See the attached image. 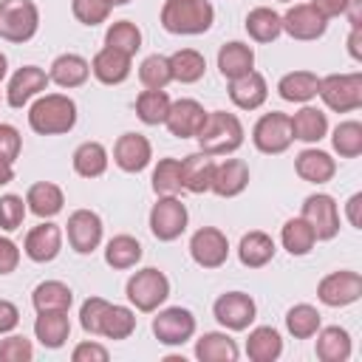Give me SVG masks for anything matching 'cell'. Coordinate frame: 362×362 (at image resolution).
<instances>
[{
    "label": "cell",
    "instance_id": "cell-30",
    "mask_svg": "<svg viewBox=\"0 0 362 362\" xmlns=\"http://www.w3.org/2000/svg\"><path fill=\"white\" fill-rule=\"evenodd\" d=\"M274 252H277V246H274L272 235H266V232H260V229L246 232V235L240 238V243H238V257H240V263L249 266V269H260V266L272 263Z\"/></svg>",
    "mask_w": 362,
    "mask_h": 362
},
{
    "label": "cell",
    "instance_id": "cell-1",
    "mask_svg": "<svg viewBox=\"0 0 362 362\" xmlns=\"http://www.w3.org/2000/svg\"><path fill=\"white\" fill-rule=\"evenodd\" d=\"M76 102L65 93H40L28 107V127L40 136H59L74 130Z\"/></svg>",
    "mask_w": 362,
    "mask_h": 362
},
{
    "label": "cell",
    "instance_id": "cell-23",
    "mask_svg": "<svg viewBox=\"0 0 362 362\" xmlns=\"http://www.w3.org/2000/svg\"><path fill=\"white\" fill-rule=\"evenodd\" d=\"M294 170L303 181L308 184H328L337 173V161L325 153V150H317V147H308L303 153H297L294 158Z\"/></svg>",
    "mask_w": 362,
    "mask_h": 362
},
{
    "label": "cell",
    "instance_id": "cell-52",
    "mask_svg": "<svg viewBox=\"0 0 362 362\" xmlns=\"http://www.w3.org/2000/svg\"><path fill=\"white\" fill-rule=\"evenodd\" d=\"M23 150V136L14 124H0V158L14 161Z\"/></svg>",
    "mask_w": 362,
    "mask_h": 362
},
{
    "label": "cell",
    "instance_id": "cell-31",
    "mask_svg": "<svg viewBox=\"0 0 362 362\" xmlns=\"http://www.w3.org/2000/svg\"><path fill=\"white\" fill-rule=\"evenodd\" d=\"M283 354V339L280 331L272 325H257L246 337V356L252 362H274Z\"/></svg>",
    "mask_w": 362,
    "mask_h": 362
},
{
    "label": "cell",
    "instance_id": "cell-11",
    "mask_svg": "<svg viewBox=\"0 0 362 362\" xmlns=\"http://www.w3.org/2000/svg\"><path fill=\"white\" fill-rule=\"evenodd\" d=\"M212 314L226 331H246L257 317V305L243 291H226L215 300Z\"/></svg>",
    "mask_w": 362,
    "mask_h": 362
},
{
    "label": "cell",
    "instance_id": "cell-13",
    "mask_svg": "<svg viewBox=\"0 0 362 362\" xmlns=\"http://www.w3.org/2000/svg\"><path fill=\"white\" fill-rule=\"evenodd\" d=\"M189 255L201 269H221L229 257V240L215 226H201L189 238Z\"/></svg>",
    "mask_w": 362,
    "mask_h": 362
},
{
    "label": "cell",
    "instance_id": "cell-25",
    "mask_svg": "<svg viewBox=\"0 0 362 362\" xmlns=\"http://www.w3.org/2000/svg\"><path fill=\"white\" fill-rule=\"evenodd\" d=\"M88 76H90V62L79 54H59L48 71V79L59 88H79L88 82Z\"/></svg>",
    "mask_w": 362,
    "mask_h": 362
},
{
    "label": "cell",
    "instance_id": "cell-49",
    "mask_svg": "<svg viewBox=\"0 0 362 362\" xmlns=\"http://www.w3.org/2000/svg\"><path fill=\"white\" fill-rule=\"evenodd\" d=\"M107 300L105 297H88L79 308V325L85 334H93L99 337L102 334V320H105V311H107Z\"/></svg>",
    "mask_w": 362,
    "mask_h": 362
},
{
    "label": "cell",
    "instance_id": "cell-56",
    "mask_svg": "<svg viewBox=\"0 0 362 362\" xmlns=\"http://www.w3.org/2000/svg\"><path fill=\"white\" fill-rule=\"evenodd\" d=\"M311 6L325 17V20H331V17H339V14H345V6H348V0H311Z\"/></svg>",
    "mask_w": 362,
    "mask_h": 362
},
{
    "label": "cell",
    "instance_id": "cell-61",
    "mask_svg": "<svg viewBox=\"0 0 362 362\" xmlns=\"http://www.w3.org/2000/svg\"><path fill=\"white\" fill-rule=\"evenodd\" d=\"M6 71H8V59H6V54H0V79L6 76Z\"/></svg>",
    "mask_w": 362,
    "mask_h": 362
},
{
    "label": "cell",
    "instance_id": "cell-42",
    "mask_svg": "<svg viewBox=\"0 0 362 362\" xmlns=\"http://www.w3.org/2000/svg\"><path fill=\"white\" fill-rule=\"evenodd\" d=\"M170 96L167 90H153V88H144L139 96H136V116L144 122V124H164L167 113H170Z\"/></svg>",
    "mask_w": 362,
    "mask_h": 362
},
{
    "label": "cell",
    "instance_id": "cell-33",
    "mask_svg": "<svg viewBox=\"0 0 362 362\" xmlns=\"http://www.w3.org/2000/svg\"><path fill=\"white\" fill-rule=\"evenodd\" d=\"M195 356L201 362H235L238 345L226 331H206L195 342Z\"/></svg>",
    "mask_w": 362,
    "mask_h": 362
},
{
    "label": "cell",
    "instance_id": "cell-9",
    "mask_svg": "<svg viewBox=\"0 0 362 362\" xmlns=\"http://www.w3.org/2000/svg\"><path fill=\"white\" fill-rule=\"evenodd\" d=\"M317 297L328 308H345V305L356 303L362 297V277H359V272L339 269V272L325 274L320 280V286H317Z\"/></svg>",
    "mask_w": 362,
    "mask_h": 362
},
{
    "label": "cell",
    "instance_id": "cell-7",
    "mask_svg": "<svg viewBox=\"0 0 362 362\" xmlns=\"http://www.w3.org/2000/svg\"><path fill=\"white\" fill-rule=\"evenodd\" d=\"M187 221H189V212L178 201V195H158V201L150 209V232L164 243L181 238L187 229Z\"/></svg>",
    "mask_w": 362,
    "mask_h": 362
},
{
    "label": "cell",
    "instance_id": "cell-36",
    "mask_svg": "<svg viewBox=\"0 0 362 362\" xmlns=\"http://www.w3.org/2000/svg\"><path fill=\"white\" fill-rule=\"evenodd\" d=\"M107 161H110V156H107L105 144H99V141H82L74 150V170L82 178H99V175H105Z\"/></svg>",
    "mask_w": 362,
    "mask_h": 362
},
{
    "label": "cell",
    "instance_id": "cell-43",
    "mask_svg": "<svg viewBox=\"0 0 362 362\" xmlns=\"http://www.w3.org/2000/svg\"><path fill=\"white\" fill-rule=\"evenodd\" d=\"M136 331V314L133 308L127 305H107L105 311V320H102V334L99 337H107V339H127L130 334Z\"/></svg>",
    "mask_w": 362,
    "mask_h": 362
},
{
    "label": "cell",
    "instance_id": "cell-51",
    "mask_svg": "<svg viewBox=\"0 0 362 362\" xmlns=\"http://www.w3.org/2000/svg\"><path fill=\"white\" fill-rule=\"evenodd\" d=\"M25 212H28V206L20 195H11V192L0 195V229H6V232L20 229L25 221Z\"/></svg>",
    "mask_w": 362,
    "mask_h": 362
},
{
    "label": "cell",
    "instance_id": "cell-63",
    "mask_svg": "<svg viewBox=\"0 0 362 362\" xmlns=\"http://www.w3.org/2000/svg\"><path fill=\"white\" fill-rule=\"evenodd\" d=\"M283 3H291V0H283Z\"/></svg>",
    "mask_w": 362,
    "mask_h": 362
},
{
    "label": "cell",
    "instance_id": "cell-6",
    "mask_svg": "<svg viewBox=\"0 0 362 362\" xmlns=\"http://www.w3.org/2000/svg\"><path fill=\"white\" fill-rule=\"evenodd\" d=\"M40 28V8L34 0H0V37L8 42H28Z\"/></svg>",
    "mask_w": 362,
    "mask_h": 362
},
{
    "label": "cell",
    "instance_id": "cell-58",
    "mask_svg": "<svg viewBox=\"0 0 362 362\" xmlns=\"http://www.w3.org/2000/svg\"><path fill=\"white\" fill-rule=\"evenodd\" d=\"M348 54L356 62H362V28H351V34H348Z\"/></svg>",
    "mask_w": 362,
    "mask_h": 362
},
{
    "label": "cell",
    "instance_id": "cell-40",
    "mask_svg": "<svg viewBox=\"0 0 362 362\" xmlns=\"http://www.w3.org/2000/svg\"><path fill=\"white\" fill-rule=\"evenodd\" d=\"M31 303L37 311H68L74 303V291L59 280H45L31 291Z\"/></svg>",
    "mask_w": 362,
    "mask_h": 362
},
{
    "label": "cell",
    "instance_id": "cell-50",
    "mask_svg": "<svg viewBox=\"0 0 362 362\" xmlns=\"http://www.w3.org/2000/svg\"><path fill=\"white\" fill-rule=\"evenodd\" d=\"M34 359V345L31 339L20 334H3L0 339V362H31Z\"/></svg>",
    "mask_w": 362,
    "mask_h": 362
},
{
    "label": "cell",
    "instance_id": "cell-41",
    "mask_svg": "<svg viewBox=\"0 0 362 362\" xmlns=\"http://www.w3.org/2000/svg\"><path fill=\"white\" fill-rule=\"evenodd\" d=\"M320 325H322V317L308 303H297L286 311V328L294 339H311L320 331Z\"/></svg>",
    "mask_w": 362,
    "mask_h": 362
},
{
    "label": "cell",
    "instance_id": "cell-37",
    "mask_svg": "<svg viewBox=\"0 0 362 362\" xmlns=\"http://www.w3.org/2000/svg\"><path fill=\"white\" fill-rule=\"evenodd\" d=\"M280 243L291 257H303V255H308L314 249L317 235L303 218H288L283 223V229H280Z\"/></svg>",
    "mask_w": 362,
    "mask_h": 362
},
{
    "label": "cell",
    "instance_id": "cell-15",
    "mask_svg": "<svg viewBox=\"0 0 362 362\" xmlns=\"http://www.w3.org/2000/svg\"><path fill=\"white\" fill-rule=\"evenodd\" d=\"M280 20H283V31L291 40H303V42L320 40L325 34V28H328V20L311 3H294Z\"/></svg>",
    "mask_w": 362,
    "mask_h": 362
},
{
    "label": "cell",
    "instance_id": "cell-4",
    "mask_svg": "<svg viewBox=\"0 0 362 362\" xmlns=\"http://www.w3.org/2000/svg\"><path fill=\"white\" fill-rule=\"evenodd\" d=\"M124 294L127 300L136 305V311H158V305L170 297V280L164 272L147 266V269H139L130 274L127 286H124Z\"/></svg>",
    "mask_w": 362,
    "mask_h": 362
},
{
    "label": "cell",
    "instance_id": "cell-45",
    "mask_svg": "<svg viewBox=\"0 0 362 362\" xmlns=\"http://www.w3.org/2000/svg\"><path fill=\"white\" fill-rule=\"evenodd\" d=\"M331 144H334V150L339 153V158H356V156L362 153V124H359L356 119L339 122V124L334 127Z\"/></svg>",
    "mask_w": 362,
    "mask_h": 362
},
{
    "label": "cell",
    "instance_id": "cell-12",
    "mask_svg": "<svg viewBox=\"0 0 362 362\" xmlns=\"http://www.w3.org/2000/svg\"><path fill=\"white\" fill-rule=\"evenodd\" d=\"M153 334L161 345H184L195 334V317L189 308L170 305L153 317Z\"/></svg>",
    "mask_w": 362,
    "mask_h": 362
},
{
    "label": "cell",
    "instance_id": "cell-32",
    "mask_svg": "<svg viewBox=\"0 0 362 362\" xmlns=\"http://www.w3.org/2000/svg\"><path fill=\"white\" fill-rule=\"evenodd\" d=\"M317 88H320V76L314 71H291V74L280 76V82H277L280 99L297 102V105L311 102L317 96Z\"/></svg>",
    "mask_w": 362,
    "mask_h": 362
},
{
    "label": "cell",
    "instance_id": "cell-34",
    "mask_svg": "<svg viewBox=\"0 0 362 362\" xmlns=\"http://www.w3.org/2000/svg\"><path fill=\"white\" fill-rule=\"evenodd\" d=\"M351 356V334L339 325H328L317 331V359L322 362H345Z\"/></svg>",
    "mask_w": 362,
    "mask_h": 362
},
{
    "label": "cell",
    "instance_id": "cell-16",
    "mask_svg": "<svg viewBox=\"0 0 362 362\" xmlns=\"http://www.w3.org/2000/svg\"><path fill=\"white\" fill-rule=\"evenodd\" d=\"M48 74L37 65H23L14 71V76L8 79V88H6V102L11 107H23L28 105L34 96H40L45 88H48Z\"/></svg>",
    "mask_w": 362,
    "mask_h": 362
},
{
    "label": "cell",
    "instance_id": "cell-22",
    "mask_svg": "<svg viewBox=\"0 0 362 362\" xmlns=\"http://www.w3.org/2000/svg\"><path fill=\"white\" fill-rule=\"evenodd\" d=\"M266 96H269V85H266L263 74H257V71L229 79V99L240 110H257L266 102Z\"/></svg>",
    "mask_w": 362,
    "mask_h": 362
},
{
    "label": "cell",
    "instance_id": "cell-19",
    "mask_svg": "<svg viewBox=\"0 0 362 362\" xmlns=\"http://www.w3.org/2000/svg\"><path fill=\"white\" fill-rule=\"evenodd\" d=\"M153 158V147L141 133H122L113 144V161L124 173H141Z\"/></svg>",
    "mask_w": 362,
    "mask_h": 362
},
{
    "label": "cell",
    "instance_id": "cell-21",
    "mask_svg": "<svg viewBox=\"0 0 362 362\" xmlns=\"http://www.w3.org/2000/svg\"><path fill=\"white\" fill-rule=\"evenodd\" d=\"M130 59H133V57H127V54H122V51L105 45V48L96 51V57L90 59V74H93L102 85H122V82L130 76V68H133Z\"/></svg>",
    "mask_w": 362,
    "mask_h": 362
},
{
    "label": "cell",
    "instance_id": "cell-62",
    "mask_svg": "<svg viewBox=\"0 0 362 362\" xmlns=\"http://www.w3.org/2000/svg\"><path fill=\"white\" fill-rule=\"evenodd\" d=\"M113 6H124V3H130V0H110Z\"/></svg>",
    "mask_w": 362,
    "mask_h": 362
},
{
    "label": "cell",
    "instance_id": "cell-10",
    "mask_svg": "<svg viewBox=\"0 0 362 362\" xmlns=\"http://www.w3.org/2000/svg\"><path fill=\"white\" fill-rule=\"evenodd\" d=\"M317 235V240H334L339 235V209L337 201L325 192H314L303 201V215H300Z\"/></svg>",
    "mask_w": 362,
    "mask_h": 362
},
{
    "label": "cell",
    "instance_id": "cell-38",
    "mask_svg": "<svg viewBox=\"0 0 362 362\" xmlns=\"http://www.w3.org/2000/svg\"><path fill=\"white\" fill-rule=\"evenodd\" d=\"M141 243L133 238V235H116V238H110L107 240V246H105V263L110 266V269H119V272H124V269H133L139 260H141Z\"/></svg>",
    "mask_w": 362,
    "mask_h": 362
},
{
    "label": "cell",
    "instance_id": "cell-53",
    "mask_svg": "<svg viewBox=\"0 0 362 362\" xmlns=\"http://www.w3.org/2000/svg\"><path fill=\"white\" fill-rule=\"evenodd\" d=\"M107 348L105 345H99V342H90V339H85V342H79L74 351H71V359L74 362H107Z\"/></svg>",
    "mask_w": 362,
    "mask_h": 362
},
{
    "label": "cell",
    "instance_id": "cell-39",
    "mask_svg": "<svg viewBox=\"0 0 362 362\" xmlns=\"http://www.w3.org/2000/svg\"><path fill=\"white\" fill-rule=\"evenodd\" d=\"M170 71H173V79L181 82V85H192L204 76L206 71V59L201 51L195 48H178L175 54H170Z\"/></svg>",
    "mask_w": 362,
    "mask_h": 362
},
{
    "label": "cell",
    "instance_id": "cell-60",
    "mask_svg": "<svg viewBox=\"0 0 362 362\" xmlns=\"http://www.w3.org/2000/svg\"><path fill=\"white\" fill-rule=\"evenodd\" d=\"M11 181H14V161L0 158V187H6V184H11Z\"/></svg>",
    "mask_w": 362,
    "mask_h": 362
},
{
    "label": "cell",
    "instance_id": "cell-18",
    "mask_svg": "<svg viewBox=\"0 0 362 362\" xmlns=\"http://www.w3.org/2000/svg\"><path fill=\"white\" fill-rule=\"evenodd\" d=\"M204 119H206V110H204L201 102H195V99H175L170 105V113H167L164 124H167V130L175 139H195L201 124H204Z\"/></svg>",
    "mask_w": 362,
    "mask_h": 362
},
{
    "label": "cell",
    "instance_id": "cell-28",
    "mask_svg": "<svg viewBox=\"0 0 362 362\" xmlns=\"http://www.w3.org/2000/svg\"><path fill=\"white\" fill-rule=\"evenodd\" d=\"M218 71L226 79H238V76L255 71V51H252V45L238 42V40L221 45V51H218Z\"/></svg>",
    "mask_w": 362,
    "mask_h": 362
},
{
    "label": "cell",
    "instance_id": "cell-57",
    "mask_svg": "<svg viewBox=\"0 0 362 362\" xmlns=\"http://www.w3.org/2000/svg\"><path fill=\"white\" fill-rule=\"evenodd\" d=\"M359 206H362V192H354L345 204V215H348V223L354 229H362V218H359Z\"/></svg>",
    "mask_w": 362,
    "mask_h": 362
},
{
    "label": "cell",
    "instance_id": "cell-26",
    "mask_svg": "<svg viewBox=\"0 0 362 362\" xmlns=\"http://www.w3.org/2000/svg\"><path fill=\"white\" fill-rule=\"evenodd\" d=\"M288 124H291V136L305 144H314V141L325 139V133H328V119L314 105H303L294 116H288Z\"/></svg>",
    "mask_w": 362,
    "mask_h": 362
},
{
    "label": "cell",
    "instance_id": "cell-2",
    "mask_svg": "<svg viewBox=\"0 0 362 362\" xmlns=\"http://www.w3.org/2000/svg\"><path fill=\"white\" fill-rule=\"evenodd\" d=\"M215 23V8L209 0H164L161 6V25L170 34L195 37L209 31Z\"/></svg>",
    "mask_w": 362,
    "mask_h": 362
},
{
    "label": "cell",
    "instance_id": "cell-54",
    "mask_svg": "<svg viewBox=\"0 0 362 362\" xmlns=\"http://www.w3.org/2000/svg\"><path fill=\"white\" fill-rule=\"evenodd\" d=\"M20 266V246L11 238H0V274H11Z\"/></svg>",
    "mask_w": 362,
    "mask_h": 362
},
{
    "label": "cell",
    "instance_id": "cell-29",
    "mask_svg": "<svg viewBox=\"0 0 362 362\" xmlns=\"http://www.w3.org/2000/svg\"><path fill=\"white\" fill-rule=\"evenodd\" d=\"M212 173H215V161L212 156L206 153H192L181 161V181H184V189L201 195V192H209L212 187Z\"/></svg>",
    "mask_w": 362,
    "mask_h": 362
},
{
    "label": "cell",
    "instance_id": "cell-20",
    "mask_svg": "<svg viewBox=\"0 0 362 362\" xmlns=\"http://www.w3.org/2000/svg\"><path fill=\"white\" fill-rule=\"evenodd\" d=\"M249 187V164L243 158H223L212 173V192L218 198H235Z\"/></svg>",
    "mask_w": 362,
    "mask_h": 362
},
{
    "label": "cell",
    "instance_id": "cell-8",
    "mask_svg": "<svg viewBox=\"0 0 362 362\" xmlns=\"http://www.w3.org/2000/svg\"><path fill=\"white\" fill-rule=\"evenodd\" d=\"M252 141L260 153L266 156H277V153H286L294 141L291 136V124H288V116L280 113V110H272V113H263L255 127H252Z\"/></svg>",
    "mask_w": 362,
    "mask_h": 362
},
{
    "label": "cell",
    "instance_id": "cell-47",
    "mask_svg": "<svg viewBox=\"0 0 362 362\" xmlns=\"http://www.w3.org/2000/svg\"><path fill=\"white\" fill-rule=\"evenodd\" d=\"M153 189H156V195H178L184 189L178 158H158V164L153 170Z\"/></svg>",
    "mask_w": 362,
    "mask_h": 362
},
{
    "label": "cell",
    "instance_id": "cell-24",
    "mask_svg": "<svg viewBox=\"0 0 362 362\" xmlns=\"http://www.w3.org/2000/svg\"><path fill=\"white\" fill-rule=\"evenodd\" d=\"M34 337L45 345V348H62L71 337V320L68 311H37L34 320Z\"/></svg>",
    "mask_w": 362,
    "mask_h": 362
},
{
    "label": "cell",
    "instance_id": "cell-35",
    "mask_svg": "<svg viewBox=\"0 0 362 362\" xmlns=\"http://www.w3.org/2000/svg\"><path fill=\"white\" fill-rule=\"evenodd\" d=\"M246 34L255 42H274L283 34V20L274 8L269 6H257L246 14Z\"/></svg>",
    "mask_w": 362,
    "mask_h": 362
},
{
    "label": "cell",
    "instance_id": "cell-14",
    "mask_svg": "<svg viewBox=\"0 0 362 362\" xmlns=\"http://www.w3.org/2000/svg\"><path fill=\"white\" fill-rule=\"evenodd\" d=\"M65 235L76 255H90L102 243V218L93 209H76L68 215Z\"/></svg>",
    "mask_w": 362,
    "mask_h": 362
},
{
    "label": "cell",
    "instance_id": "cell-55",
    "mask_svg": "<svg viewBox=\"0 0 362 362\" xmlns=\"http://www.w3.org/2000/svg\"><path fill=\"white\" fill-rule=\"evenodd\" d=\"M20 325V308L11 300H0V337L11 334Z\"/></svg>",
    "mask_w": 362,
    "mask_h": 362
},
{
    "label": "cell",
    "instance_id": "cell-48",
    "mask_svg": "<svg viewBox=\"0 0 362 362\" xmlns=\"http://www.w3.org/2000/svg\"><path fill=\"white\" fill-rule=\"evenodd\" d=\"M113 3L110 0H71V11L82 25H99L110 17Z\"/></svg>",
    "mask_w": 362,
    "mask_h": 362
},
{
    "label": "cell",
    "instance_id": "cell-44",
    "mask_svg": "<svg viewBox=\"0 0 362 362\" xmlns=\"http://www.w3.org/2000/svg\"><path fill=\"white\" fill-rule=\"evenodd\" d=\"M139 79H141L144 88L164 90V88L173 82L170 57H164V54H150L147 59H141V65H139Z\"/></svg>",
    "mask_w": 362,
    "mask_h": 362
},
{
    "label": "cell",
    "instance_id": "cell-3",
    "mask_svg": "<svg viewBox=\"0 0 362 362\" xmlns=\"http://www.w3.org/2000/svg\"><path fill=\"white\" fill-rule=\"evenodd\" d=\"M198 144L201 153L206 156H229L243 144V124L235 113L226 110H212L206 113L201 130H198Z\"/></svg>",
    "mask_w": 362,
    "mask_h": 362
},
{
    "label": "cell",
    "instance_id": "cell-27",
    "mask_svg": "<svg viewBox=\"0 0 362 362\" xmlns=\"http://www.w3.org/2000/svg\"><path fill=\"white\" fill-rule=\"evenodd\" d=\"M62 204H65V195H62V189H59L57 184H51V181H37V184H31L28 192H25V206H28L37 218H42V221L59 215V212H62Z\"/></svg>",
    "mask_w": 362,
    "mask_h": 362
},
{
    "label": "cell",
    "instance_id": "cell-59",
    "mask_svg": "<svg viewBox=\"0 0 362 362\" xmlns=\"http://www.w3.org/2000/svg\"><path fill=\"white\" fill-rule=\"evenodd\" d=\"M345 14L351 20V28H362V0H348Z\"/></svg>",
    "mask_w": 362,
    "mask_h": 362
},
{
    "label": "cell",
    "instance_id": "cell-5",
    "mask_svg": "<svg viewBox=\"0 0 362 362\" xmlns=\"http://www.w3.org/2000/svg\"><path fill=\"white\" fill-rule=\"evenodd\" d=\"M317 96L334 113H351L362 107V74H328L320 79Z\"/></svg>",
    "mask_w": 362,
    "mask_h": 362
},
{
    "label": "cell",
    "instance_id": "cell-17",
    "mask_svg": "<svg viewBox=\"0 0 362 362\" xmlns=\"http://www.w3.org/2000/svg\"><path fill=\"white\" fill-rule=\"evenodd\" d=\"M23 252L28 260L34 263H51L59 252H62V229L51 221H42L37 223L28 235H25V243H23Z\"/></svg>",
    "mask_w": 362,
    "mask_h": 362
},
{
    "label": "cell",
    "instance_id": "cell-46",
    "mask_svg": "<svg viewBox=\"0 0 362 362\" xmlns=\"http://www.w3.org/2000/svg\"><path fill=\"white\" fill-rule=\"evenodd\" d=\"M105 45H110V48H116V51L133 57V54L141 48V31H139L136 23H130V20H119V23H113V25L107 28V34H105Z\"/></svg>",
    "mask_w": 362,
    "mask_h": 362
}]
</instances>
